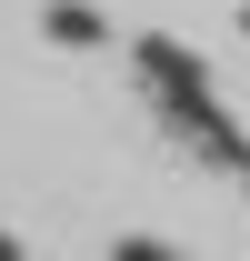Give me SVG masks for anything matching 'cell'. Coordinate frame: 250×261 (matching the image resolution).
<instances>
[{
  "mask_svg": "<svg viewBox=\"0 0 250 261\" xmlns=\"http://www.w3.org/2000/svg\"><path fill=\"white\" fill-rule=\"evenodd\" d=\"M40 20H50V40H60V50H100V40H110V20H100L90 0H50Z\"/></svg>",
  "mask_w": 250,
  "mask_h": 261,
  "instance_id": "1",
  "label": "cell"
}]
</instances>
